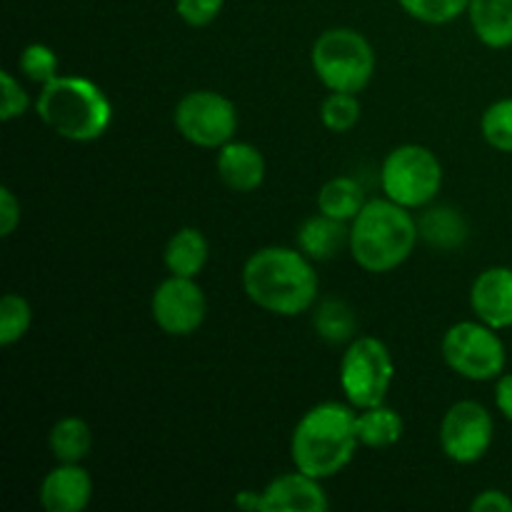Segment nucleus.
<instances>
[{"mask_svg":"<svg viewBox=\"0 0 512 512\" xmlns=\"http://www.w3.org/2000/svg\"><path fill=\"white\" fill-rule=\"evenodd\" d=\"M480 133L490 148L512 153V98L495 100L480 118Z\"/></svg>","mask_w":512,"mask_h":512,"instance_id":"nucleus-26","label":"nucleus"},{"mask_svg":"<svg viewBox=\"0 0 512 512\" xmlns=\"http://www.w3.org/2000/svg\"><path fill=\"white\" fill-rule=\"evenodd\" d=\"M420 240L418 220L410 208L390 198L368 200L350 223L348 250L365 273H393L413 255Z\"/></svg>","mask_w":512,"mask_h":512,"instance_id":"nucleus-3","label":"nucleus"},{"mask_svg":"<svg viewBox=\"0 0 512 512\" xmlns=\"http://www.w3.org/2000/svg\"><path fill=\"white\" fill-rule=\"evenodd\" d=\"M210 258V243L200 228H180L170 235L163 250V263L170 275L198 278Z\"/></svg>","mask_w":512,"mask_h":512,"instance_id":"nucleus-17","label":"nucleus"},{"mask_svg":"<svg viewBox=\"0 0 512 512\" xmlns=\"http://www.w3.org/2000/svg\"><path fill=\"white\" fill-rule=\"evenodd\" d=\"M33 325V308L28 300L18 293H5L0 300V345L20 343Z\"/></svg>","mask_w":512,"mask_h":512,"instance_id":"nucleus-24","label":"nucleus"},{"mask_svg":"<svg viewBox=\"0 0 512 512\" xmlns=\"http://www.w3.org/2000/svg\"><path fill=\"white\" fill-rule=\"evenodd\" d=\"M225 0H175V13L190 28H205L223 13Z\"/></svg>","mask_w":512,"mask_h":512,"instance_id":"nucleus-30","label":"nucleus"},{"mask_svg":"<svg viewBox=\"0 0 512 512\" xmlns=\"http://www.w3.org/2000/svg\"><path fill=\"white\" fill-rule=\"evenodd\" d=\"M358 410L345 403H318L298 420L290 435V458L295 470L330 480L343 473L355 458L360 440L355 433Z\"/></svg>","mask_w":512,"mask_h":512,"instance_id":"nucleus-2","label":"nucleus"},{"mask_svg":"<svg viewBox=\"0 0 512 512\" xmlns=\"http://www.w3.org/2000/svg\"><path fill=\"white\" fill-rule=\"evenodd\" d=\"M340 390L355 410L385 403L395 380V360L375 335H358L348 343L338 370Z\"/></svg>","mask_w":512,"mask_h":512,"instance_id":"nucleus-7","label":"nucleus"},{"mask_svg":"<svg viewBox=\"0 0 512 512\" xmlns=\"http://www.w3.org/2000/svg\"><path fill=\"white\" fill-rule=\"evenodd\" d=\"M473 512H512V498L503 490H483L470 503Z\"/></svg>","mask_w":512,"mask_h":512,"instance_id":"nucleus-32","label":"nucleus"},{"mask_svg":"<svg viewBox=\"0 0 512 512\" xmlns=\"http://www.w3.org/2000/svg\"><path fill=\"white\" fill-rule=\"evenodd\" d=\"M420 238L435 250H455L468 240V220L460 210L450 208V205H435L423 213L418 220Z\"/></svg>","mask_w":512,"mask_h":512,"instance_id":"nucleus-19","label":"nucleus"},{"mask_svg":"<svg viewBox=\"0 0 512 512\" xmlns=\"http://www.w3.org/2000/svg\"><path fill=\"white\" fill-rule=\"evenodd\" d=\"M35 113L58 138L70 143H93L113 123V105L105 90L80 75H58L43 85Z\"/></svg>","mask_w":512,"mask_h":512,"instance_id":"nucleus-4","label":"nucleus"},{"mask_svg":"<svg viewBox=\"0 0 512 512\" xmlns=\"http://www.w3.org/2000/svg\"><path fill=\"white\" fill-rule=\"evenodd\" d=\"M313 325L315 333L330 345L350 343L358 338V318H355L353 308L345 300L338 298H325L318 300L313 308Z\"/></svg>","mask_w":512,"mask_h":512,"instance_id":"nucleus-23","label":"nucleus"},{"mask_svg":"<svg viewBox=\"0 0 512 512\" xmlns=\"http://www.w3.org/2000/svg\"><path fill=\"white\" fill-rule=\"evenodd\" d=\"M215 170L225 188L235 190V193H253L263 185L268 165H265V155L260 153L258 145L245 143V140H230L223 148H218Z\"/></svg>","mask_w":512,"mask_h":512,"instance_id":"nucleus-15","label":"nucleus"},{"mask_svg":"<svg viewBox=\"0 0 512 512\" xmlns=\"http://www.w3.org/2000/svg\"><path fill=\"white\" fill-rule=\"evenodd\" d=\"M20 73L38 85H48L60 75V58L50 45L30 43L20 50L18 58Z\"/></svg>","mask_w":512,"mask_h":512,"instance_id":"nucleus-28","label":"nucleus"},{"mask_svg":"<svg viewBox=\"0 0 512 512\" xmlns=\"http://www.w3.org/2000/svg\"><path fill=\"white\" fill-rule=\"evenodd\" d=\"M470 308L478 320L495 330L512 328V268H485L470 285Z\"/></svg>","mask_w":512,"mask_h":512,"instance_id":"nucleus-12","label":"nucleus"},{"mask_svg":"<svg viewBox=\"0 0 512 512\" xmlns=\"http://www.w3.org/2000/svg\"><path fill=\"white\" fill-rule=\"evenodd\" d=\"M440 448L453 463L475 465L488 455L495 440L493 415L475 400H458L440 420Z\"/></svg>","mask_w":512,"mask_h":512,"instance_id":"nucleus-10","label":"nucleus"},{"mask_svg":"<svg viewBox=\"0 0 512 512\" xmlns=\"http://www.w3.org/2000/svg\"><path fill=\"white\" fill-rule=\"evenodd\" d=\"M20 200L15 198L13 190L8 185L0 188V235L10 238L15 233V228L20 225Z\"/></svg>","mask_w":512,"mask_h":512,"instance_id":"nucleus-31","label":"nucleus"},{"mask_svg":"<svg viewBox=\"0 0 512 512\" xmlns=\"http://www.w3.org/2000/svg\"><path fill=\"white\" fill-rule=\"evenodd\" d=\"M363 105L358 93H335L330 90L328 98L320 103V120L330 133H350L360 123Z\"/></svg>","mask_w":512,"mask_h":512,"instance_id":"nucleus-25","label":"nucleus"},{"mask_svg":"<svg viewBox=\"0 0 512 512\" xmlns=\"http://www.w3.org/2000/svg\"><path fill=\"white\" fill-rule=\"evenodd\" d=\"M93 500V478L80 463H58L40 483V505L48 512H83Z\"/></svg>","mask_w":512,"mask_h":512,"instance_id":"nucleus-14","label":"nucleus"},{"mask_svg":"<svg viewBox=\"0 0 512 512\" xmlns=\"http://www.w3.org/2000/svg\"><path fill=\"white\" fill-rule=\"evenodd\" d=\"M295 240H298V248L310 260L325 263V260H333L350 243V228L343 220H335L330 215L318 213L300 223Z\"/></svg>","mask_w":512,"mask_h":512,"instance_id":"nucleus-16","label":"nucleus"},{"mask_svg":"<svg viewBox=\"0 0 512 512\" xmlns=\"http://www.w3.org/2000/svg\"><path fill=\"white\" fill-rule=\"evenodd\" d=\"M400 8L425 25H448L468 13L470 0H398Z\"/></svg>","mask_w":512,"mask_h":512,"instance_id":"nucleus-27","label":"nucleus"},{"mask_svg":"<svg viewBox=\"0 0 512 512\" xmlns=\"http://www.w3.org/2000/svg\"><path fill=\"white\" fill-rule=\"evenodd\" d=\"M235 505L240 510H253V512H265V503H263V490H243V493L235 495Z\"/></svg>","mask_w":512,"mask_h":512,"instance_id":"nucleus-34","label":"nucleus"},{"mask_svg":"<svg viewBox=\"0 0 512 512\" xmlns=\"http://www.w3.org/2000/svg\"><path fill=\"white\" fill-rule=\"evenodd\" d=\"M495 405H498L500 415L512 423V373H503L495 385Z\"/></svg>","mask_w":512,"mask_h":512,"instance_id":"nucleus-33","label":"nucleus"},{"mask_svg":"<svg viewBox=\"0 0 512 512\" xmlns=\"http://www.w3.org/2000/svg\"><path fill=\"white\" fill-rule=\"evenodd\" d=\"M500 330L490 328L483 320H460L445 330L440 340V355L455 375L473 383L498 380L505 373L508 353L500 338Z\"/></svg>","mask_w":512,"mask_h":512,"instance_id":"nucleus-8","label":"nucleus"},{"mask_svg":"<svg viewBox=\"0 0 512 512\" xmlns=\"http://www.w3.org/2000/svg\"><path fill=\"white\" fill-rule=\"evenodd\" d=\"M265 512H325L330 508L323 480L300 470L283 473L263 488Z\"/></svg>","mask_w":512,"mask_h":512,"instance_id":"nucleus-13","label":"nucleus"},{"mask_svg":"<svg viewBox=\"0 0 512 512\" xmlns=\"http://www.w3.org/2000/svg\"><path fill=\"white\" fill-rule=\"evenodd\" d=\"M0 83H3V105H0V120L10 123L15 118H23L30 108V95L25 93V88L20 85V80L15 78L10 70L0 73Z\"/></svg>","mask_w":512,"mask_h":512,"instance_id":"nucleus-29","label":"nucleus"},{"mask_svg":"<svg viewBox=\"0 0 512 512\" xmlns=\"http://www.w3.org/2000/svg\"><path fill=\"white\" fill-rule=\"evenodd\" d=\"M365 190L363 185L348 175H338L330 178L323 188L318 190V210L320 213L330 215L343 223H353L358 218L360 210L365 208Z\"/></svg>","mask_w":512,"mask_h":512,"instance_id":"nucleus-22","label":"nucleus"},{"mask_svg":"<svg viewBox=\"0 0 512 512\" xmlns=\"http://www.w3.org/2000/svg\"><path fill=\"white\" fill-rule=\"evenodd\" d=\"M310 65L320 83L335 93H360L375 75V50L355 28H328L310 48Z\"/></svg>","mask_w":512,"mask_h":512,"instance_id":"nucleus-5","label":"nucleus"},{"mask_svg":"<svg viewBox=\"0 0 512 512\" xmlns=\"http://www.w3.org/2000/svg\"><path fill=\"white\" fill-rule=\"evenodd\" d=\"M243 290L250 303L278 318H295L315 308L320 295L313 260L300 248L268 245L245 260Z\"/></svg>","mask_w":512,"mask_h":512,"instance_id":"nucleus-1","label":"nucleus"},{"mask_svg":"<svg viewBox=\"0 0 512 512\" xmlns=\"http://www.w3.org/2000/svg\"><path fill=\"white\" fill-rule=\"evenodd\" d=\"M180 138L205 150H218L238 133V108L218 90H193L173 110Z\"/></svg>","mask_w":512,"mask_h":512,"instance_id":"nucleus-9","label":"nucleus"},{"mask_svg":"<svg viewBox=\"0 0 512 512\" xmlns=\"http://www.w3.org/2000/svg\"><path fill=\"white\" fill-rule=\"evenodd\" d=\"M403 430L405 425L400 413L385 403L363 408L355 415V433H358L360 445H365V448H393L403 438Z\"/></svg>","mask_w":512,"mask_h":512,"instance_id":"nucleus-20","label":"nucleus"},{"mask_svg":"<svg viewBox=\"0 0 512 512\" xmlns=\"http://www.w3.org/2000/svg\"><path fill=\"white\" fill-rule=\"evenodd\" d=\"M48 445L58 463H83L93 450V430L78 415H65L50 428Z\"/></svg>","mask_w":512,"mask_h":512,"instance_id":"nucleus-21","label":"nucleus"},{"mask_svg":"<svg viewBox=\"0 0 512 512\" xmlns=\"http://www.w3.org/2000/svg\"><path fill=\"white\" fill-rule=\"evenodd\" d=\"M468 20L485 48L503 50L512 45V0H470Z\"/></svg>","mask_w":512,"mask_h":512,"instance_id":"nucleus-18","label":"nucleus"},{"mask_svg":"<svg viewBox=\"0 0 512 512\" xmlns=\"http://www.w3.org/2000/svg\"><path fill=\"white\" fill-rule=\"evenodd\" d=\"M380 188L385 198L403 208H428L443 188V165L430 148L405 143L390 150L380 168Z\"/></svg>","mask_w":512,"mask_h":512,"instance_id":"nucleus-6","label":"nucleus"},{"mask_svg":"<svg viewBox=\"0 0 512 512\" xmlns=\"http://www.w3.org/2000/svg\"><path fill=\"white\" fill-rule=\"evenodd\" d=\"M150 315L165 335L188 338L205 323L208 300H205L203 288L195 283V278L170 275L153 290Z\"/></svg>","mask_w":512,"mask_h":512,"instance_id":"nucleus-11","label":"nucleus"}]
</instances>
